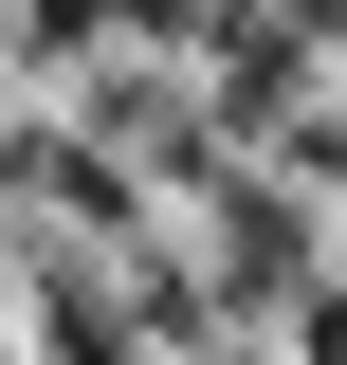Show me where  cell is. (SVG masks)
Masks as SVG:
<instances>
[{
    "label": "cell",
    "instance_id": "1",
    "mask_svg": "<svg viewBox=\"0 0 347 365\" xmlns=\"http://www.w3.org/2000/svg\"><path fill=\"white\" fill-rule=\"evenodd\" d=\"M19 55H37V73H91V55H110V0H19Z\"/></svg>",
    "mask_w": 347,
    "mask_h": 365
}]
</instances>
